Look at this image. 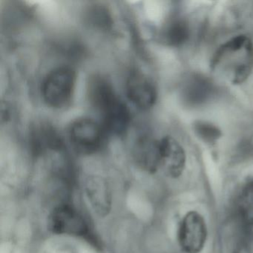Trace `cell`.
Returning a JSON list of instances; mask_svg holds the SVG:
<instances>
[{
	"label": "cell",
	"instance_id": "obj_1",
	"mask_svg": "<svg viewBox=\"0 0 253 253\" xmlns=\"http://www.w3.org/2000/svg\"><path fill=\"white\" fill-rule=\"evenodd\" d=\"M210 67L215 75L233 85L247 81L253 70V42L238 35L222 44L211 58Z\"/></svg>",
	"mask_w": 253,
	"mask_h": 253
},
{
	"label": "cell",
	"instance_id": "obj_2",
	"mask_svg": "<svg viewBox=\"0 0 253 253\" xmlns=\"http://www.w3.org/2000/svg\"><path fill=\"white\" fill-rule=\"evenodd\" d=\"M88 94L90 103L101 116V124L107 134H125L131 121L129 110L108 79L94 75L88 83Z\"/></svg>",
	"mask_w": 253,
	"mask_h": 253
},
{
	"label": "cell",
	"instance_id": "obj_3",
	"mask_svg": "<svg viewBox=\"0 0 253 253\" xmlns=\"http://www.w3.org/2000/svg\"><path fill=\"white\" fill-rule=\"evenodd\" d=\"M76 73L69 66H60L49 72L42 84V98L54 109L66 107L75 93Z\"/></svg>",
	"mask_w": 253,
	"mask_h": 253
},
{
	"label": "cell",
	"instance_id": "obj_4",
	"mask_svg": "<svg viewBox=\"0 0 253 253\" xmlns=\"http://www.w3.org/2000/svg\"><path fill=\"white\" fill-rule=\"evenodd\" d=\"M107 134L101 123L91 118H83L72 123L69 128L71 143L82 154L95 153L103 147Z\"/></svg>",
	"mask_w": 253,
	"mask_h": 253
},
{
	"label": "cell",
	"instance_id": "obj_5",
	"mask_svg": "<svg viewBox=\"0 0 253 253\" xmlns=\"http://www.w3.org/2000/svg\"><path fill=\"white\" fill-rule=\"evenodd\" d=\"M178 242L185 253H200L207 238V223L204 217L196 211L186 213L178 229Z\"/></svg>",
	"mask_w": 253,
	"mask_h": 253
},
{
	"label": "cell",
	"instance_id": "obj_6",
	"mask_svg": "<svg viewBox=\"0 0 253 253\" xmlns=\"http://www.w3.org/2000/svg\"><path fill=\"white\" fill-rule=\"evenodd\" d=\"M49 230L57 235L84 236L88 226L82 214L74 207L63 204L54 209L48 220Z\"/></svg>",
	"mask_w": 253,
	"mask_h": 253
},
{
	"label": "cell",
	"instance_id": "obj_7",
	"mask_svg": "<svg viewBox=\"0 0 253 253\" xmlns=\"http://www.w3.org/2000/svg\"><path fill=\"white\" fill-rule=\"evenodd\" d=\"M126 88L128 100L139 109L148 110L155 106L158 97L156 87L144 74L131 72L127 78Z\"/></svg>",
	"mask_w": 253,
	"mask_h": 253
},
{
	"label": "cell",
	"instance_id": "obj_8",
	"mask_svg": "<svg viewBox=\"0 0 253 253\" xmlns=\"http://www.w3.org/2000/svg\"><path fill=\"white\" fill-rule=\"evenodd\" d=\"M161 167L169 177L177 178L186 166V153L181 145L171 136L160 140Z\"/></svg>",
	"mask_w": 253,
	"mask_h": 253
},
{
	"label": "cell",
	"instance_id": "obj_9",
	"mask_svg": "<svg viewBox=\"0 0 253 253\" xmlns=\"http://www.w3.org/2000/svg\"><path fill=\"white\" fill-rule=\"evenodd\" d=\"M132 155L134 162L141 169L155 172L161 167L160 140L142 136L134 143Z\"/></svg>",
	"mask_w": 253,
	"mask_h": 253
},
{
	"label": "cell",
	"instance_id": "obj_10",
	"mask_svg": "<svg viewBox=\"0 0 253 253\" xmlns=\"http://www.w3.org/2000/svg\"><path fill=\"white\" fill-rule=\"evenodd\" d=\"M85 191L94 212L100 217L107 216L112 210V197L106 180L99 177H88L85 180Z\"/></svg>",
	"mask_w": 253,
	"mask_h": 253
},
{
	"label": "cell",
	"instance_id": "obj_11",
	"mask_svg": "<svg viewBox=\"0 0 253 253\" xmlns=\"http://www.w3.org/2000/svg\"><path fill=\"white\" fill-rule=\"evenodd\" d=\"M214 86L211 81L198 74H191L184 80L181 97L187 106H200L212 96Z\"/></svg>",
	"mask_w": 253,
	"mask_h": 253
},
{
	"label": "cell",
	"instance_id": "obj_12",
	"mask_svg": "<svg viewBox=\"0 0 253 253\" xmlns=\"http://www.w3.org/2000/svg\"><path fill=\"white\" fill-rule=\"evenodd\" d=\"M30 143L32 149L36 153L47 151L60 152L63 149L61 137L52 126L39 124L33 127L30 134Z\"/></svg>",
	"mask_w": 253,
	"mask_h": 253
},
{
	"label": "cell",
	"instance_id": "obj_13",
	"mask_svg": "<svg viewBox=\"0 0 253 253\" xmlns=\"http://www.w3.org/2000/svg\"><path fill=\"white\" fill-rule=\"evenodd\" d=\"M189 28L187 22L181 17L170 19L161 30L162 42L169 46H179L188 41Z\"/></svg>",
	"mask_w": 253,
	"mask_h": 253
},
{
	"label": "cell",
	"instance_id": "obj_14",
	"mask_svg": "<svg viewBox=\"0 0 253 253\" xmlns=\"http://www.w3.org/2000/svg\"><path fill=\"white\" fill-rule=\"evenodd\" d=\"M236 213L244 229L253 227V181L249 182L241 189L237 200Z\"/></svg>",
	"mask_w": 253,
	"mask_h": 253
},
{
	"label": "cell",
	"instance_id": "obj_15",
	"mask_svg": "<svg viewBox=\"0 0 253 253\" xmlns=\"http://www.w3.org/2000/svg\"><path fill=\"white\" fill-rule=\"evenodd\" d=\"M86 20L89 25L100 30H110L113 24L110 12L101 5L90 7L86 12Z\"/></svg>",
	"mask_w": 253,
	"mask_h": 253
},
{
	"label": "cell",
	"instance_id": "obj_16",
	"mask_svg": "<svg viewBox=\"0 0 253 253\" xmlns=\"http://www.w3.org/2000/svg\"><path fill=\"white\" fill-rule=\"evenodd\" d=\"M194 130L200 139L209 144H213L221 137V131L218 127L210 122L198 121L194 124Z\"/></svg>",
	"mask_w": 253,
	"mask_h": 253
}]
</instances>
